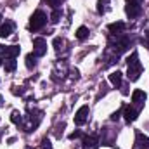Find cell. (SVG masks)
I'll return each instance as SVG.
<instances>
[{"mask_svg":"<svg viewBox=\"0 0 149 149\" xmlns=\"http://www.w3.org/2000/svg\"><path fill=\"white\" fill-rule=\"evenodd\" d=\"M42 114H43V113L40 111V109H31V108H30V109H28V114L23 116L21 128H23L26 134L33 132L38 125H40V121H42Z\"/></svg>","mask_w":149,"mask_h":149,"instance_id":"6da1fadb","label":"cell"},{"mask_svg":"<svg viewBox=\"0 0 149 149\" xmlns=\"http://www.w3.org/2000/svg\"><path fill=\"white\" fill-rule=\"evenodd\" d=\"M127 66H128V70H127L128 80H130V81L139 80V76L142 73V64H141V61H139V54H137V52H132V56H128Z\"/></svg>","mask_w":149,"mask_h":149,"instance_id":"7a4b0ae2","label":"cell"},{"mask_svg":"<svg viewBox=\"0 0 149 149\" xmlns=\"http://www.w3.org/2000/svg\"><path fill=\"white\" fill-rule=\"evenodd\" d=\"M45 24H47V14L43 10H35L33 16H31V19H30V30L31 31H38Z\"/></svg>","mask_w":149,"mask_h":149,"instance_id":"3957f363","label":"cell"},{"mask_svg":"<svg viewBox=\"0 0 149 149\" xmlns=\"http://www.w3.org/2000/svg\"><path fill=\"white\" fill-rule=\"evenodd\" d=\"M66 74H68V63L66 61H57L54 70H52V80L61 81V80L66 78Z\"/></svg>","mask_w":149,"mask_h":149,"instance_id":"277c9868","label":"cell"},{"mask_svg":"<svg viewBox=\"0 0 149 149\" xmlns=\"http://www.w3.org/2000/svg\"><path fill=\"white\" fill-rule=\"evenodd\" d=\"M125 12L130 19H135L142 14V3L141 2H128L127 0V5H125Z\"/></svg>","mask_w":149,"mask_h":149,"instance_id":"5b68a950","label":"cell"},{"mask_svg":"<svg viewBox=\"0 0 149 149\" xmlns=\"http://www.w3.org/2000/svg\"><path fill=\"white\" fill-rule=\"evenodd\" d=\"M21 47L17 45H0V57L5 59H16V56H19Z\"/></svg>","mask_w":149,"mask_h":149,"instance_id":"8992f818","label":"cell"},{"mask_svg":"<svg viewBox=\"0 0 149 149\" xmlns=\"http://www.w3.org/2000/svg\"><path fill=\"white\" fill-rule=\"evenodd\" d=\"M33 54L37 57H43L47 54V42L43 38H40V37L33 38Z\"/></svg>","mask_w":149,"mask_h":149,"instance_id":"52a82bcc","label":"cell"},{"mask_svg":"<svg viewBox=\"0 0 149 149\" xmlns=\"http://www.w3.org/2000/svg\"><path fill=\"white\" fill-rule=\"evenodd\" d=\"M97 148H99V137H97V134H90V135L83 137L81 149H97Z\"/></svg>","mask_w":149,"mask_h":149,"instance_id":"ba28073f","label":"cell"},{"mask_svg":"<svg viewBox=\"0 0 149 149\" xmlns=\"http://www.w3.org/2000/svg\"><path fill=\"white\" fill-rule=\"evenodd\" d=\"M88 114H90V109H88V106H81L76 114H74V123L76 125H85L87 121H88Z\"/></svg>","mask_w":149,"mask_h":149,"instance_id":"9c48e42d","label":"cell"},{"mask_svg":"<svg viewBox=\"0 0 149 149\" xmlns=\"http://www.w3.org/2000/svg\"><path fill=\"white\" fill-rule=\"evenodd\" d=\"M144 101H146V92L135 88V90L132 92V102L137 106V109H141V108L144 106Z\"/></svg>","mask_w":149,"mask_h":149,"instance_id":"30bf717a","label":"cell"},{"mask_svg":"<svg viewBox=\"0 0 149 149\" xmlns=\"http://www.w3.org/2000/svg\"><path fill=\"white\" fill-rule=\"evenodd\" d=\"M123 116H125V120H127L128 123H132V121L137 120L139 109H137L135 106H125V108H123Z\"/></svg>","mask_w":149,"mask_h":149,"instance_id":"8fae6325","label":"cell"},{"mask_svg":"<svg viewBox=\"0 0 149 149\" xmlns=\"http://www.w3.org/2000/svg\"><path fill=\"white\" fill-rule=\"evenodd\" d=\"M125 28H127V24L121 23V21H118V23H111V24L108 26V31H109L111 37H118V35H121V33L125 31Z\"/></svg>","mask_w":149,"mask_h":149,"instance_id":"7c38bea8","label":"cell"},{"mask_svg":"<svg viewBox=\"0 0 149 149\" xmlns=\"http://www.w3.org/2000/svg\"><path fill=\"white\" fill-rule=\"evenodd\" d=\"M135 149H149V137L144 135L142 132H137L135 135Z\"/></svg>","mask_w":149,"mask_h":149,"instance_id":"4fadbf2b","label":"cell"},{"mask_svg":"<svg viewBox=\"0 0 149 149\" xmlns=\"http://www.w3.org/2000/svg\"><path fill=\"white\" fill-rule=\"evenodd\" d=\"M12 31H14V23H12V21H5V23L0 26V38L10 37Z\"/></svg>","mask_w":149,"mask_h":149,"instance_id":"5bb4252c","label":"cell"},{"mask_svg":"<svg viewBox=\"0 0 149 149\" xmlns=\"http://www.w3.org/2000/svg\"><path fill=\"white\" fill-rule=\"evenodd\" d=\"M66 45H68V42H66L64 38H61V37L54 38V49H56V52H57V54L64 52V50H66Z\"/></svg>","mask_w":149,"mask_h":149,"instance_id":"9a60e30c","label":"cell"},{"mask_svg":"<svg viewBox=\"0 0 149 149\" xmlns=\"http://www.w3.org/2000/svg\"><path fill=\"white\" fill-rule=\"evenodd\" d=\"M121 80H123L121 71H113V73L109 74V81H111L114 87H120V85H121Z\"/></svg>","mask_w":149,"mask_h":149,"instance_id":"2e32d148","label":"cell"},{"mask_svg":"<svg viewBox=\"0 0 149 149\" xmlns=\"http://www.w3.org/2000/svg\"><path fill=\"white\" fill-rule=\"evenodd\" d=\"M88 33H90V31H88L87 26H80V28L76 30V38H78V40H87V38H88Z\"/></svg>","mask_w":149,"mask_h":149,"instance_id":"e0dca14e","label":"cell"},{"mask_svg":"<svg viewBox=\"0 0 149 149\" xmlns=\"http://www.w3.org/2000/svg\"><path fill=\"white\" fill-rule=\"evenodd\" d=\"M37 66V56L35 54H28L26 56V68L28 70H33Z\"/></svg>","mask_w":149,"mask_h":149,"instance_id":"ac0fdd59","label":"cell"},{"mask_svg":"<svg viewBox=\"0 0 149 149\" xmlns=\"http://www.w3.org/2000/svg\"><path fill=\"white\" fill-rule=\"evenodd\" d=\"M3 68H5V71H14L16 70V66H17V63H16V59H5V63L2 64Z\"/></svg>","mask_w":149,"mask_h":149,"instance_id":"d6986e66","label":"cell"},{"mask_svg":"<svg viewBox=\"0 0 149 149\" xmlns=\"http://www.w3.org/2000/svg\"><path fill=\"white\" fill-rule=\"evenodd\" d=\"M108 9H109V0H99L97 2V12L99 14H104Z\"/></svg>","mask_w":149,"mask_h":149,"instance_id":"ffe728a7","label":"cell"},{"mask_svg":"<svg viewBox=\"0 0 149 149\" xmlns=\"http://www.w3.org/2000/svg\"><path fill=\"white\" fill-rule=\"evenodd\" d=\"M61 17H63L61 9H54V12L50 14V23H52V24H56V23H59V21H61Z\"/></svg>","mask_w":149,"mask_h":149,"instance_id":"44dd1931","label":"cell"},{"mask_svg":"<svg viewBox=\"0 0 149 149\" xmlns=\"http://www.w3.org/2000/svg\"><path fill=\"white\" fill-rule=\"evenodd\" d=\"M10 120H12V123H16L17 127H21V123H23V114H21L19 111H12Z\"/></svg>","mask_w":149,"mask_h":149,"instance_id":"7402d4cb","label":"cell"},{"mask_svg":"<svg viewBox=\"0 0 149 149\" xmlns=\"http://www.w3.org/2000/svg\"><path fill=\"white\" fill-rule=\"evenodd\" d=\"M40 149H52V144H50V141L45 137V139H42V146H40Z\"/></svg>","mask_w":149,"mask_h":149,"instance_id":"603a6c76","label":"cell"},{"mask_svg":"<svg viewBox=\"0 0 149 149\" xmlns=\"http://www.w3.org/2000/svg\"><path fill=\"white\" fill-rule=\"evenodd\" d=\"M63 2H64V0H47V3H49V5H52L54 9H59V5H61Z\"/></svg>","mask_w":149,"mask_h":149,"instance_id":"cb8c5ba5","label":"cell"},{"mask_svg":"<svg viewBox=\"0 0 149 149\" xmlns=\"http://www.w3.org/2000/svg\"><path fill=\"white\" fill-rule=\"evenodd\" d=\"M81 135H83V134H81L80 130H76V132H73V134L70 135V139H78V137H81Z\"/></svg>","mask_w":149,"mask_h":149,"instance_id":"d4e9b609","label":"cell"},{"mask_svg":"<svg viewBox=\"0 0 149 149\" xmlns=\"http://www.w3.org/2000/svg\"><path fill=\"white\" fill-rule=\"evenodd\" d=\"M120 116H121V113L116 111V113H113V114H111V120H113V121H118V120H120Z\"/></svg>","mask_w":149,"mask_h":149,"instance_id":"484cf974","label":"cell"},{"mask_svg":"<svg viewBox=\"0 0 149 149\" xmlns=\"http://www.w3.org/2000/svg\"><path fill=\"white\" fill-rule=\"evenodd\" d=\"M144 43H146V47L149 49V30L144 33Z\"/></svg>","mask_w":149,"mask_h":149,"instance_id":"4316f807","label":"cell"},{"mask_svg":"<svg viewBox=\"0 0 149 149\" xmlns=\"http://www.w3.org/2000/svg\"><path fill=\"white\" fill-rule=\"evenodd\" d=\"M71 76H73L74 80H78V78H80V71H78V70H73V71H71Z\"/></svg>","mask_w":149,"mask_h":149,"instance_id":"83f0119b","label":"cell"},{"mask_svg":"<svg viewBox=\"0 0 149 149\" xmlns=\"http://www.w3.org/2000/svg\"><path fill=\"white\" fill-rule=\"evenodd\" d=\"M0 106H3V99H2V95H0Z\"/></svg>","mask_w":149,"mask_h":149,"instance_id":"f1b7e54d","label":"cell"},{"mask_svg":"<svg viewBox=\"0 0 149 149\" xmlns=\"http://www.w3.org/2000/svg\"><path fill=\"white\" fill-rule=\"evenodd\" d=\"M128 2H141V3H142L144 0H128Z\"/></svg>","mask_w":149,"mask_h":149,"instance_id":"f546056e","label":"cell"},{"mask_svg":"<svg viewBox=\"0 0 149 149\" xmlns=\"http://www.w3.org/2000/svg\"><path fill=\"white\" fill-rule=\"evenodd\" d=\"M2 64H3V63H2V57H0V66H2Z\"/></svg>","mask_w":149,"mask_h":149,"instance_id":"4dcf8cb0","label":"cell"},{"mask_svg":"<svg viewBox=\"0 0 149 149\" xmlns=\"http://www.w3.org/2000/svg\"><path fill=\"white\" fill-rule=\"evenodd\" d=\"M0 23H2V14H0Z\"/></svg>","mask_w":149,"mask_h":149,"instance_id":"1f68e13d","label":"cell"}]
</instances>
